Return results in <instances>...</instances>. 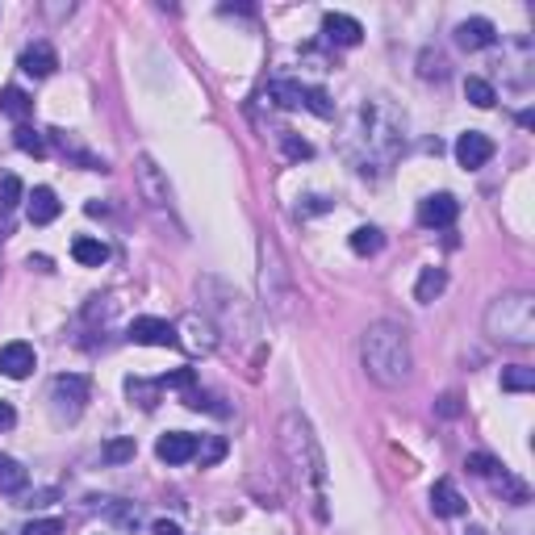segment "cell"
<instances>
[{
    "label": "cell",
    "instance_id": "cell-1",
    "mask_svg": "<svg viewBox=\"0 0 535 535\" xmlns=\"http://www.w3.org/2000/svg\"><path fill=\"white\" fill-rule=\"evenodd\" d=\"M402 142H406V118L389 100L377 97L356 110L348 134H343V155L360 176H385L397 164Z\"/></svg>",
    "mask_w": 535,
    "mask_h": 535
},
{
    "label": "cell",
    "instance_id": "cell-2",
    "mask_svg": "<svg viewBox=\"0 0 535 535\" xmlns=\"http://www.w3.org/2000/svg\"><path fill=\"white\" fill-rule=\"evenodd\" d=\"M276 435H281V452L289 460L293 477L301 485H310V493H314V514L327 519V456H322V444H318L310 418L289 410L281 418V426H276Z\"/></svg>",
    "mask_w": 535,
    "mask_h": 535
},
{
    "label": "cell",
    "instance_id": "cell-3",
    "mask_svg": "<svg viewBox=\"0 0 535 535\" xmlns=\"http://www.w3.org/2000/svg\"><path fill=\"white\" fill-rule=\"evenodd\" d=\"M360 360H364V372H368L381 389L406 385L410 381V368H415L406 327H397V322H372L360 335Z\"/></svg>",
    "mask_w": 535,
    "mask_h": 535
},
{
    "label": "cell",
    "instance_id": "cell-4",
    "mask_svg": "<svg viewBox=\"0 0 535 535\" xmlns=\"http://www.w3.org/2000/svg\"><path fill=\"white\" fill-rule=\"evenodd\" d=\"M197 297H201V314L214 322L218 335L234 339V343H247L255 335V310L234 284H226L222 276H201Z\"/></svg>",
    "mask_w": 535,
    "mask_h": 535
},
{
    "label": "cell",
    "instance_id": "cell-5",
    "mask_svg": "<svg viewBox=\"0 0 535 535\" xmlns=\"http://www.w3.org/2000/svg\"><path fill=\"white\" fill-rule=\"evenodd\" d=\"M485 335L506 348H531L535 343V297L531 293H502L485 310Z\"/></svg>",
    "mask_w": 535,
    "mask_h": 535
},
{
    "label": "cell",
    "instance_id": "cell-6",
    "mask_svg": "<svg viewBox=\"0 0 535 535\" xmlns=\"http://www.w3.org/2000/svg\"><path fill=\"white\" fill-rule=\"evenodd\" d=\"M260 297L272 314H289V301H293V281H289V268L281 263L276 247L268 239L260 243Z\"/></svg>",
    "mask_w": 535,
    "mask_h": 535
},
{
    "label": "cell",
    "instance_id": "cell-7",
    "mask_svg": "<svg viewBox=\"0 0 535 535\" xmlns=\"http://www.w3.org/2000/svg\"><path fill=\"white\" fill-rule=\"evenodd\" d=\"M134 180H139V197L147 201L155 218H176V205H172V188H167V176L159 172L151 155H139V167H134Z\"/></svg>",
    "mask_w": 535,
    "mask_h": 535
},
{
    "label": "cell",
    "instance_id": "cell-8",
    "mask_svg": "<svg viewBox=\"0 0 535 535\" xmlns=\"http://www.w3.org/2000/svg\"><path fill=\"white\" fill-rule=\"evenodd\" d=\"M88 394H92V381H88L84 372H63V377H55V385H51V402H55V415H59V418H80V410H84Z\"/></svg>",
    "mask_w": 535,
    "mask_h": 535
},
{
    "label": "cell",
    "instance_id": "cell-9",
    "mask_svg": "<svg viewBox=\"0 0 535 535\" xmlns=\"http://www.w3.org/2000/svg\"><path fill=\"white\" fill-rule=\"evenodd\" d=\"M176 343H185L193 356H209V351L218 348V330H214V322L201 310H188L180 318V327H176Z\"/></svg>",
    "mask_w": 535,
    "mask_h": 535
},
{
    "label": "cell",
    "instance_id": "cell-10",
    "mask_svg": "<svg viewBox=\"0 0 535 535\" xmlns=\"http://www.w3.org/2000/svg\"><path fill=\"white\" fill-rule=\"evenodd\" d=\"M126 339L139 343V348H180V343H176V327L164 322V318H134Z\"/></svg>",
    "mask_w": 535,
    "mask_h": 535
},
{
    "label": "cell",
    "instance_id": "cell-11",
    "mask_svg": "<svg viewBox=\"0 0 535 535\" xmlns=\"http://www.w3.org/2000/svg\"><path fill=\"white\" fill-rule=\"evenodd\" d=\"M456 218H460V201L452 197V193H431V197L418 201V222H423L426 230H444Z\"/></svg>",
    "mask_w": 535,
    "mask_h": 535
},
{
    "label": "cell",
    "instance_id": "cell-12",
    "mask_svg": "<svg viewBox=\"0 0 535 535\" xmlns=\"http://www.w3.org/2000/svg\"><path fill=\"white\" fill-rule=\"evenodd\" d=\"M197 448H201L197 435L167 431V435H159V444H155V456L164 460V464H188V460H197Z\"/></svg>",
    "mask_w": 535,
    "mask_h": 535
},
{
    "label": "cell",
    "instance_id": "cell-13",
    "mask_svg": "<svg viewBox=\"0 0 535 535\" xmlns=\"http://www.w3.org/2000/svg\"><path fill=\"white\" fill-rule=\"evenodd\" d=\"M38 368V356H33V348L30 343H5L0 348V377H9V381H25L30 372Z\"/></svg>",
    "mask_w": 535,
    "mask_h": 535
},
{
    "label": "cell",
    "instance_id": "cell-14",
    "mask_svg": "<svg viewBox=\"0 0 535 535\" xmlns=\"http://www.w3.org/2000/svg\"><path fill=\"white\" fill-rule=\"evenodd\" d=\"M493 159V139L481 130H464L456 139V164L460 167H485Z\"/></svg>",
    "mask_w": 535,
    "mask_h": 535
},
{
    "label": "cell",
    "instance_id": "cell-15",
    "mask_svg": "<svg viewBox=\"0 0 535 535\" xmlns=\"http://www.w3.org/2000/svg\"><path fill=\"white\" fill-rule=\"evenodd\" d=\"M322 38L335 46H360L364 25L356 22V17H348V13H327V17H322Z\"/></svg>",
    "mask_w": 535,
    "mask_h": 535
},
{
    "label": "cell",
    "instance_id": "cell-16",
    "mask_svg": "<svg viewBox=\"0 0 535 535\" xmlns=\"http://www.w3.org/2000/svg\"><path fill=\"white\" fill-rule=\"evenodd\" d=\"M431 511L444 514V519H456V514L469 511V498L456 490V481L444 477V481H435V485H431Z\"/></svg>",
    "mask_w": 535,
    "mask_h": 535
},
{
    "label": "cell",
    "instance_id": "cell-17",
    "mask_svg": "<svg viewBox=\"0 0 535 535\" xmlns=\"http://www.w3.org/2000/svg\"><path fill=\"white\" fill-rule=\"evenodd\" d=\"M493 43H498V30L485 17H469V22L456 25V46H464V51H485Z\"/></svg>",
    "mask_w": 535,
    "mask_h": 535
},
{
    "label": "cell",
    "instance_id": "cell-18",
    "mask_svg": "<svg viewBox=\"0 0 535 535\" xmlns=\"http://www.w3.org/2000/svg\"><path fill=\"white\" fill-rule=\"evenodd\" d=\"M55 67H59V55H55V46H51V43H33V46H25V51H22V72H25V76L46 80Z\"/></svg>",
    "mask_w": 535,
    "mask_h": 535
},
{
    "label": "cell",
    "instance_id": "cell-19",
    "mask_svg": "<svg viewBox=\"0 0 535 535\" xmlns=\"http://www.w3.org/2000/svg\"><path fill=\"white\" fill-rule=\"evenodd\" d=\"M59 218V197H55V188H33L30 193V222L33 226H51V222Z\"/></svg>",
    "mask_w": 535,
    "mask_h": 535
},
{
    "label": "cell",
    "instance_id": "cell-20",
    "mask_svg": "<svg viewBox=\"0 0 535 535\" xmlns=\"http://www.w3.org/2000/svg\"><path fill=\"white\" fill-rule=\"evenodd\" d=\"M0 113H5V118H13V121H22V126H25V118L33 113L30 92H25V88H17V84H9L5 92H0Z\"/></svg>",
    "mask_w": 535,
    "mask_h": 535
},
{
    "label": "cell",
    "instance_id": "cell-21",
    "mask_svg": "<svg viewBox=\"0 0 535 535\" xmlns=\"http://www.w3.org/2000/svg\"><path fill=\"white\" fill-rule=\"evenodd\" d=\"M444 289H448V272H444V268H423V272H418V284H415V301L418 306H431Z\"/></svg>",
    "mask_w": 535,
    "mask_h": 535
},
{
    "label": "cell",
    "instance_id": "cell-22",
    "mask_svg": "<svg viewBox=\"0 0 535 535\" xmlns=\"http://www.w3.org/2000/svg\"><path fill=\"white\" fill-rule=\"evenodd\" d=\"M72 260L84 263V268H100V263L110 260V247L100 239H88V234H80L76 243H72Z\"/></svg>",
    "mask_w": 535,
    "mask_h": 535
},
{
    "label": "cell",
    "instance_id": "cell-23",
    "mask_svg": "<svg viewBox=\"0 0 535 535\" xmlns=\"http://www.w3.org/2000/svg\"><path fill=\"white\" fill-rule=\"evenodd\" d=\"M268 97H272L281 110H301V105H306V88L297 84V80H272V84H268Z\"/></svg>",
    "mask_w": 535,
    "mask_h": 535
},
{
    "label": "cell",
    "instance_id": "cell-24",
    "mask_svg": "<svg viewBox=\"0 0 535 535\" xmlns=\"http://www.w3.org/2000/svg\"><path fill=\"white\" fill-rule=\"evenodd\" d=\"M126 394H130V402H139L142 410H155V402H159V381H142V377H126Z\"/></svg>",
    "mask_w": 535,
    "mask_h": 535
},
{
    "label": "cell",
    "instance_id": "cell-25",
    "mask_svg": "<svg viewBox=\"0 0 535 535\" xmlns=\"http://www.w3.org/2000/svg\"><path fill=\"white\" fill-rule=\"evenodd\" d=\"M502 389L506 394H531L535 389V368H527V364H511V368H502Z\"/></svg>",
    "mask_w": 535,
    "mask_h": 535
},
{
    "label": "cell",
    "instance_id": "cell-26",
    "mask_svg": "<svg viewBox=\"0 0 535 535\" xmlns=\"http://www.w3.org/2000/svg\"><path fill=\"white\" fill-rule=\"evenodd\" d=\"M25 481H30V473L17 464L13 456H0V493H22Z\"/></svg>",
    "mask_w": 535,
    "mask_h": 535
},
{
    "label": "cell",
    "instance_id": "cell-27",
    "mask_svg": "<svg viewBox=\"0 0 535 535\" xmlns=\"http://www.w3.org/2000/svg\"><path fill=\"white\" fill-rule=\"evenodd\" d=\"M348 243H351V252H356V255H377L385 247V239H381V230H377V226H356Z\"/></svg>",
    "mask_w": 535,
    "mask_h": 535
},
{
    "label": "cell",
    "instance_id": "cell-28",
    "mask_svg": "<svg viewBox=\"0 0 535 535\" xmlns=\"http://www.w3.org/2000/svg\"><path fill=\"white\" fill-rule=\"evenodd\" d=\"M134 452H139V444H134L130 435L105 439V444H100V460H105V464H126V460H134Z\"/></svg>",
    "mask_w": 535,
    "mask_h": 535
},
{
    "label": "cell",
    "instance_id": "cell-29",
    "mask_svg": "<svg viewBox=\"0 0 535 535\" xmlns=\"http://www.w3.org/2000/svg\"><path fill=\"white\" fill-rule=\"evenodd\" d=\"M464 97H469V105H477V110H493V100H498V92H493V84H490V80L469 76V80H464Z\"/></svg>",
    "mask_w": 535,
    "mask_h": 535
},
{
    "label": "cell",
    "instance_id": "cell-30",
    "mask_svg": "<svg viewBox=\"0 0 535 535\" xmlns=\"http://www.w3.org/2000/svg\"><path fill=\"white\" fill-rule=\"evenodd\" d=\"M13 142H17V151L33 155V159H43V155H46V134H43V130H33V126H17Z\"/></svg>",
    "mask_w": 535,
    "mask_h": 535
},
{
    "label": "cell",
    "instance_id": "cell-31",
    "mask_svg": "<svg viewBox=\"0 0 535 535\" xmlns=\"http://www.w3.org/2000/svg\"><path fill=\"white\" fill-rule=\"evenodd\" d=\"M22 180H17V176L13 172H5L0 176V214H9V209H17V201H22Z\"/></svg>",
    "mask_w": 535,
    "mask_h": 535
},
{
    "label": "cell",
    "instance_id": "cell-32",
    "mask_svg": "<svg viewBox=\"0 0 535 535\" xmlns=\"http://www.w3.org/2000/svg\"><path fill=\"white\" fill-rule=\"evenodd\" d=\"M276 139H281V151L289 155V159H310V155H314V147H310L301 134H293V130H281Z\"/></svg>",
    "mask_w": 535,
    "mask_h": 535
},
{
    "label": "cell",
    "instance_id": "cell-33",
    "mask_svg": "<svg viewBox=\"0 0 535 535\" xmlns=\"http://www.w3.org/2000/svg\"><path fill=\"white\" fill-rule=\"evenodd\" d=\"M159 389H180V394H188V389H197V372L193 368L167 372V377H159Z\"/></svg>",
    "mask_w": 535,
    "mask_h": 535
},
{
    "label": "cell",
    "instance_id": "cell-34",
    "mask_svg": "<svg viewBox=\"0 0 535 535\" xmlns=\"http://www.w3.org/2000/svg\"><path fill=\"white\" fill-rule=\"evenodd\" d=\"M464 469H469V473H477V477H485V481H490L493 473L502 469V464H498V460H493V456H485V452H473V456L464 460Z\"/></svg>",
    "mask_w": 535,
    "mask_h": 535
},
{
    "label": "cell",
    "instance_id": "cell-35",
    "mask_svg": "<svg viewBox=\"0 0 535 535\" xmlns=\"http://www.w3.org/2000/svg\"><path fill=\"white\" fill-rule=\"evenodd\" d=\"M306 110H314L318 118H335V105H330V97L322 88H306Z\"/></svg>",
    "mask_w": 535,
    "mask_h": 535
},
{
    "label": "cell",
    "instance_id": "cell-36",
    "mask_svg": "<svg viewBox=\"0 0 535 535\" xmlns=\"http://www.w3.org/2000/svg\"><path fill=\"white\" fill-rule=\"evenodd\" d=\"M201 456V469H209V464H218L222 456H226V439H209V448L197 452Z\"/></svg>",
    "mask_w": 535,
    "mask_h": 535
},
{
    "label": "cell",
    "instance_id": "cell-37",
    "mask_svg": "<svg viewBox=\"0 0 535 535\" xmlns=\"http://www.w3.org/2000/svg\"><path fill=\"white\" fill-rule=\"evenodd\" d=\"M22 535H63V523H59V519H38V523H30Z\"/></svg>",
    "mask_w": 535,
    "mask_h": 535
},
{
    "label": "cell",
    "instance_id": "cell-38",
    "mask_svg": "<svg viewBox=\"0 0 535 535\" xmlns=\"http://www.w3.org/2000/svg\"><path fill=\"white\" fill-rule=\"evenodd\" d=\"M439 415H444V418L460 415V397H456V394H448V397H439Z\"/></svg>",
    "mask_w": 535,
    "mask_h": 535
},
{
    "label": "cell",
    "instance_id": "cell-39",
    "mask_svg": "<svg viewBox=\"0 0 535 535\" xmlns=\"http://www.w3.org/2000/svg\"><path fill=\"white\" fill-rule=\"evenodd\" d=\"M13 423H17V410H13L9 402H0V431H9Z\"/></svg>",
    "mask_w": 535,
    "mask_h": 535
},
{
    "label": "cell",
    "instance_id": "cell-40",
    "mask_svg": "<svg viewBox=\"0 0 535 535\" xmlns=\"http://www.w3.org/2000/svg\"><path fill=\"white\" fill-rule=\"evenodd\" d=\"M151 531H155V535H185V531H180V527H176V523H167V519H159V523H155Z\"/></svg>",
    "mask_w": 535,
    "mask_h": 535
},
{
    "label": "cell",
    "instance_id": "cell-41",
    "mask_svg": "<svg viewBox=\"0 0 535 535\" xmlns=\"http://www.w3.org/2000/svg\"><path fill=\"white\" fill-rule=\"evenodd\" d=\"M464 535H485V531H481V527H469V531H464Z\"/></svg>",
    "mask_w": 535,
    "mask_h": 535
}]
</instances>
